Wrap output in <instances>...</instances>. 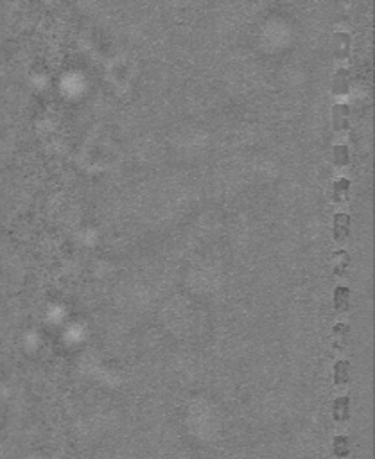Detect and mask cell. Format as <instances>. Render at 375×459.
<instances>
[{
  "label": "cell",
  "mask_w": 375,
  "mask_h": 459,
  "mask_svg": "<svg viewBox=\"0 0 375 459\" xmlns=\"http://www.w3.org/2000/svg\"><path fill=\"white\" fill-rule=\"evenodd\" d=\"M350 380V364L346 361H338L334 364V382L338 386H343Z\"/></svg>",
  "instance_id": "cell-6"
},
{
  "label": "cell",
  "mask_w": 375,
  "mask_h": 459,
  "mask_svg": "<svg viewBox=\"0 0 375 459\" xmlns=\"http://www.w3.org/2000/svg\"><path fill=\"white\" fill-rule=\"evenodd\" d=\"M346 119H348V108L339 104V106H334L332 110V122H334L336 129H343L346 126Z\"/></svg>",
  "instance_id": "cell-7"
},
{
  "label": "cell",
  "mask_w": 375,
  "mask_h": 459,
  "mask_svg": "<svg viewBox=\"0 0 375 459\" xmlns=\"http://www.w3.org/2000/svg\"><path fill=\"white\" fill-rule=\"evenodd\" d=\"M332 416L338 423H345L350 416V398L339 397L332 404Z\"/></svg>",
  "instance_id": "cell-1"
},
{
  "label": "cell",
  "mask_w": 375,
  "mask_h": 459,
  "mask_svg": "<svg viewBox=\"0 0 375 459\" xmlns=\"http://www.w3.org/2000/svg\"><path fill=\"white\" fill-rule=\"evenodd\" d=\"M348 49H350V38L346 34H336L334 43H332V50H334L336 56L343 59L345 56H348Z\"/></svg>",
  "instance_id": "cell-5"
},
{
  "label": "cell",
  "mask_w": 375,
  "mask_h": 459,
  "mask_svg": "<svg viewBox=\"0 0 375 459\" xmlns=\"http://www.w3.org/2000/svg\"><path fill=\"white\" fill-rule=\"evenodd\" d=\"M350 189V181L348 180H339L334 183V199L341 201L343 197H346V192Z\"/></svg>",
  "instance_id": "cell-11"
},
{
  "label": "cell",
  "mask_w": 375,
  "mask_h": 459,
  "mask_svg": "<svg viewBox=\"0 0 375 459\" xmlns=\"http://www.w3.org/2000/svg\"><path fill=\"white\" fill-rule=\"evenodd\" d=\"M332 260H334L336 267H334V273L338 276L345 275L346 267H348V262H350V257H348V253H345V251H336L334 257H332Z\"/></svg>",
  "instance_id": "cell-8"
},
{
  "label": "cell",
  "mask_w": 375,
  "mask_h": 459,
  "mask_svg": "<svg viewBox=\"0 0 375 459\" xmlns=\"http://www.w3.org/2000/svg\"><path fill=\"white\" fill-rule=\"evenodd\" d=\"M334 90L338 94H343V92L348 90V75H346V70H339L338 75L334 78Z\"/></svg>",
  "instance_id": "cell-10"
},
{
  "label": "cell",
  "mask_w": 375,
  "mask_h": 459,
  "mask_svg": "<svg viewBox=\"0 0 375 459\" xmlns=\"http://www.w3.org/2000/svg\"><path fill=\"white\" fill-rule=\"evenodd\" d=\"M334 162L338 165L348 164V151H346L345 145H338V147H334Z\"/></svg>",
  "instance_id": "cell-12"
},
{
  "label": "cell",
  "mask_w": 375,
  "mask_h": 459,
  "mask_svg": "<svg viewBox=\"0 0 375 459\" xmlns=\"http://www.w3.org/2000/svg\"><path fill=\"white\" fill-rule=\"evenodd\" d=\"M332 450H334L336 457H346L350 447H348V438L346 436H336L334 443H332Z\"/></svg>",
  "instance_id": "cell-9"
},
{
  "label": "cell",
  "mask_w": 375,
  "mask_h": 459,
  "mask_svg": "<svg viewBox=\"0 0 375 459\" xmlns=\"http://www.w3.org/2000/svg\"><path fill=\"white\" fill-rule=\"evenodd\" d=\"M332 336H334V348L345 350L346 341H348V325L338 323L334 328H332Z\"/></svg>",
  "instance_id": "cell-4"
},
{
  "label": "cell",
  "mask_w": 375,
  "mask_h": 459,
  "mask_svg": "<svg viewBox=\"0 0 375 459\" xmlns=\"http://www.w3.org/2000/svg\"><path fill=\"white\" fill-rule=\"evenodd\" d=\"M350 234V215L346 213H338L334 215V239L336 241H345Z\"/></svg>",
  "instance_id": "cell-2"
},
{
  "label": "cell",
  "mask_w": 375,
  "mask_h": 459,
  "mask_svg": "<svg viewBox=\"0 0 375 459\" xmlns=\"http://www.w3.org/2000/svg\"><path fill=\"white\" fill-rule=\"evenodd\" d=\"M350 307V289L348 287H336L334 289V309L338 312L348 311Z\"/></svg>",
  "instance_id": "cell-3"
}]
</instances>
